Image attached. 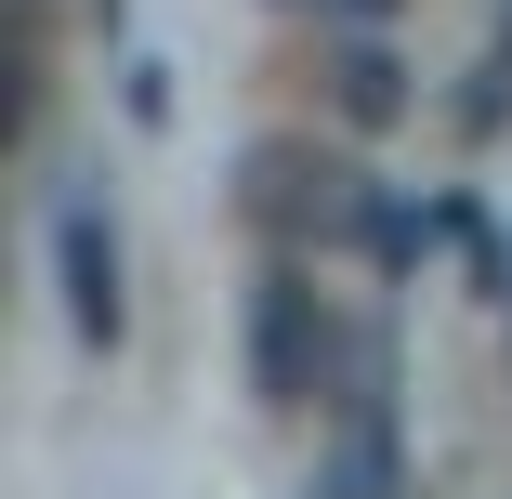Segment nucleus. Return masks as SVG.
Returning a JSON list of instances; mask_svg holds the SVG:
<instances>
[{"label": "nucleus", "instance_id": "obj_1", "mask_svg": "<svg viewBox=\"0 0 512 499\" xmlns=\"http://www.w3.org/2000/svg\"><path fill=\"white\" fill-rule=\"evenodd\" d=\"M329 368H342V342H329L316 276L276 263V276H263V303H250V381H263V408H316Z\"/></svg>", "mask_w": 512, "mask_h": 499}, {"label": "nucleus", "instance_id": "obj_2", "mask_svg": "<svg viewBox=\"0 0 512 499\" xmlns=\"http://www.w3.org/2000/svg\"><path fill=\"white\" fill-rule=\"evenodd\" d=\"M53 263H66V329L106 355V342L132 329V303H119V237H106L92 197H66V211H53Z\"/></svg>", "mask_w": 512, "mask_h": 499}, {"label": "nucleus", "instance_id": "obj_3", "mask_svg": "<svg viewBox=\"0 0 512 499\" xmlns=\"http://www.w3.org/2000/svg\"><path fill=\"white\" fill-rule=\"evenodd\" d=\"M342 119H355V132H381V119H407V66H394L381 40H355V53H342Z\"/></svg>", "mask_w": 512, "mask_h": 499}, {"label": "nucleus", "instance_id": "obj_4", "mask_svg": "<svg viewBox=\"0 0 512 499\" xmlns=\"http://www.w3.org/2000/svg\"><path fill=\"white\" fill-rule=\"evenodd\" d=\"M329 14H355V27H381V14H394V0H329Z\"/></svg>", "mask_w": 512, "mask_h": 499}, {"label": "nucleus", "instance_id": "obj_5", "mask_svg": "<svg viewBox=\"0 0 512 499\" xmlns=\"http://www.w3.org/2000/svg\"><path fill=\"white\" fill-rule=\"evenodd\" d=\"M499 53H512V0H499Z\"/></svg>", "mask_w": 512, "mask_h": 499}, {"label": "nucleus", "instance_id": "obj_6", "mask_svg": "<svg viewBox=\"0 0 512 499\" xmlns=\"http://www.w3.org/2000/svg\"><path fill=\"white\" fill-rule=\"evenodd\" d=\"M499 289H512V237H499Z\"/></svg>", "mask_w": 512, "mask_h": 499}]
</instances>
